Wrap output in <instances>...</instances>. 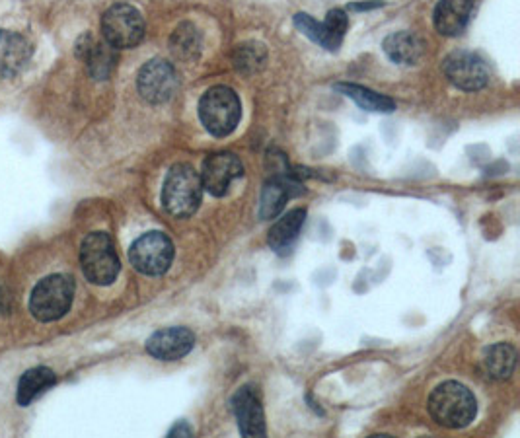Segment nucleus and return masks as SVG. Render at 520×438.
Here are the masks:
<instances>
[{"label": "nucleus", "mask_w": 520, "mask_h": 438, "mask_svg": "<svg viewBox=\"0 0 520 438\" xmlns=\"http://www.w3.org/2000/svg\"><path fill=\"white\" fill-rule=\"evenodd\" d=\"M429 413L437 425L445 429H466L478 415V402L474 394L458 382H443L429 398Z\"/></svg>", "instance_id": "obj_1"}, {"label": "nucleus", "mask_w": 520, "mask_h": 438, "mask_svg": "<svg viewBox=\"0 0 520 438\" xmlns=\"http://www.w3.org/2000/svg\"><path fill=\"white\" fill-rule=\"evenodd\" d=\"M203 183L191 164H176L170 168L162 185V207L174 219H187L197 213L203 201Z\"/></svg>", "instance_id": "obj_2"}, {"label": "nucleus", "mask_w": 520, "mask_h": 438, "mask_svg": "<svg viewBox=\"0 0 520 438\" xmlns=\"http://www.w3.org/2000/svg\"><path fill=\"white\" fill-rule=\"evenodd\" d=\"M75 300V281L71 275H49L41 279L30 296V312L32 316L43 322L61 320L73 306Z\"/></svg>", "instance_id": "obj_3"}, {"label": "nucleus", "mask_w": 520, "mask_h": 438, "mask_svg": "<svg viewBox=\"0 0 520 438\" xmlns=\"http://www.w3.org/2000/svg\"><path fill=\"white\" fill-rule=\"evenodd\" d=\"M199 117L213 137H228L242 117L240 98L228 86H213L199 100Z\"/></svg>", "instance_id": "obj_4"}, {"label": "nucleus", "mask_w": 520, "mask_h": 438, "mask_svg": "<svg viewBox=\"0 0 520 438\" xmlns=\"http://www.w3.org/2000/svg\"><path fill=\"white\" fill-rule=\"evenodd\" d=\"M80 265L84 277L98 287H108L119 275L121 263L113 240L106 232H92L80 246Z\"/></svg>", "instance_id": "obj_5"}, {"label": "nucleus", "mask_w": 520, "mask_h": 438, "mask_svg": "<svg viewBox=\"0 0 520 438\" xmlns=\"http://www.w3.org/2000/svg\"><path fill=\"white\" fill-rule=\"evenodd\" d=\"M102 34L115 49H133L145 37V20L131 4H113L102 16Z\"/></svg>", "instance_id": "obj_6"}, {"label": "nucleus", "mask_w": 520, "mask_h": 438, "mask_svg": "<svg viewBox=\"0 0 520 438\" xmlns=\"http://www.w3.org/2000/svg\"><path fill=\"white\" fill-rule=\"evenodd\" d=\"M129 259L139 273L160 277L174 261V244L164 232H147L131 244Z\"/></svg>", "instance_id": "obj_7"}, {"label": "nucleus", "mask_w": 520, "mask_h": 438, "mask_svg": "<svg viewBox=\"0 0 520 438\" xmlns=\"http://www.w3.org/2000/svg\"><path fill=\"white\" fill-rule=\"evenodd\" d=\"M137 88L141 98L149 104H166L178 92V74L170 63L162 59H152L139 71Z\"/></svg>", "instance_id": "obj_8"}, {"label": "nucleus", "mask_w": 520, "mask_h": 438, "mask_svg": "<svg viewBox=\"0 0 520 438\" xmlns=\"http://www.w3.org/2000/svg\"><path fill=\"white\" fill-rule=\"evenodd\" d=\"M445 76L458 90L478 92L487 86L489 71L480 55L472 51H454L443 63Z\"/></svg>", "instance_id": "obj_9"}, {"label": "nucleus", "mask_w": 520, "mask_h": 438, "mask_svg": "<svg viewBox=\"0 0 520 438\" xmlns=\"http://www.w3.org/2000/svg\"><path fill=\"white\" fill-rule=\"evenodd\" d=\"M295 26L298 32H302L304 36L314 39V43L322 45L328 51H337L343 43L345 32L349 28V18L343 10L335 8L330 10L324 22H316L312 16L308 14H297L295 16Z\"/></svg>", "instance_id": "obj_10"}, {"label": "nucleus", "mask_w": 520, "mask_h": 438, "mask_svg": "<svg viewBox=\"0 0 520 438\" xmlns=\"http://www.w3.org/2000/svg\"><path fill=\"white\" fill-rule=\"evenodd\" d=\"M242 174H244V166L236 154L217 152L203 162V170L199 176L205 191H209L215 197H223L228 193L232 182L242 178Z\"/></svg>", "instance_id": "obj_11"}, {"label": "nucleus", "mask_w": 520, "mask_h": 438, "mask_svg": "<svg viewBox=\"0 0 520 438\" xmlns=\"http://www.w3.org/2000/svg\"><path fill=\"white\" fill-rule=\"evenodd\" d=\"M195 335L187 328H166L152 333L147 341V353L158 361H180L191 353Z\"/></svg>", "instance_id": "obj_12"}, {"label": "nucleus", "mask_w": 520, "mask_h": 438, "mask_svg": "<svg viewBox=\"0 0 520 438\" xmlns=\"http://www.w3.org/2000/svg\"><path fill=\"white\" fill-rule=\"evenodd\" d=\"M117 49L112 47L106 39L98 41L96 37L86 34L76 43V57L86 63V69L92 78L106 80L113 73L117 65Z\"/></svg>", "instance_id": "obj_13"}, {"label": "nucleus", "mask_w": 520, "mask_h": 438, "mask_svg": "<svg viewBox=\"0 0 520 438\" xmlns=\"http://www.w3.org/2000/svg\"><path fill=\"white\" fill-rule=\"evenodd\" d=\"M238 429L244 437H265V415L258 392L252 386L240 388L232 398Z\"/></svg>", "instance_id": "obj_14"}, {"label": "nucleus", "mask_w": 520, "mask_h": 438, "mask_svg": "<svg viewBox=\"0 0 520 438\" xmlns=\"http://www.w3.org/2000/svg\"><path fill=\"white\" fill-rule=\"evenodd\" d=\"M30 41L16 32L0 30V80L22 73L32 61Z\"/></svg>", "instance_id": "obj_15"}, {"label": "nucleus", "mask_w": 520, "mask_h": 438, "mask_svg": "<svg viewBox=\"0 0 520 438\" xmlns=\"http://www.w3.org/2000/svg\"><path fill=\"white\" fill-rule=\"evenodd\" d=\"M474 0H439L433 22L441 36H460L472 16Z\"/></svg>", "instance_id": "obj_16"}, {"label": "nucleus", "mask_w": 520, "mask_h": 438, "mask_svg": "<svg viewBox=\"0 0 520 438\" xmlns=\"http://www.w3.org/2000/svg\"><path fill=\"white\" fill-rule=\"evenodd\" d=\"M295 174L291 176H271L261 191L260 217L263 220L275 219L285 209V203L300 193L295 182Z\"/></svg>", "instance_id": "obj_17"}, {"label": "nucleus", "mask_w": 520, "mask_h": 438, "mask_svg": "<svg viewBox=\"0 0 520 438\" xmlns=\"http://www.w3.org/2000/svg\"><path fill=\"white\" fill-rule=\"evenodd\" d=\"M382 47L390 61L406 67L417 65L425 53L423 39L413 32H396L384 39Z\"/></svg>", "instance_id": "obj_18"}, {"label": "nucleus", "mask_w": 520, "mask_h": 438, "mask_svg": "<svg viewBox=\"0 0 520 438\" xmlns=\"http://www.w3.org/2000/svg\"><path fill=\"white\" fill-rule=\"evenodd\" d=\"M517 359V349L511 343H495L483 351L480 365L487 378L507 380L517 368Z\"/></svg>", "instance_id": "obj_19"}, {"label": "nucleus", "mask_w": 520, "mask_h": 438, "mask_svg": "<svg viewBox=\"0 0 520 438\" xmlns=\"http://www.w3.org/2000/svg\"><path fill=\"white\" fill-rule=\"evenodd\" d=\"M57 382V376L51 368L47 366H36L24 372V376L18 382L16 390V402L22 407H28L34 400H38L43 392L53 388Z\"/></svg>", "instance_id": "obj_20"}, {"label": "nucleus", "mask_w": 520, "mask_h": 438, "mask_svg": "<svg viewBox=\"0 0 520 438\" xmlns=\"http://www.w3.org/2000/svg\"><path fill=\"white\" fill-rule=\"evenodd\" d=\"M304 220H306V209L289 211L283 219L271 226L269 236H267L269 246L279 254L287 252L293 246V242L297 240L298 232L304 226Z\"/></svg>", "instance_id": "obj_21"}, {"label": "nucleus", "mask_w": 520, "mask_h": 438, "mask_svg": "<svg viewBox=\"0 0 520 438\" xmlns=\"http://www.w3.org/2000/svg\"><path fill=\"white\" fill-rule=\"evenodd\" d=\"M335 90L341 92L343 96L351 98L361 110L374 111V113H392L396 110V104L392 98L382 96L371 88H365L359 84L341 82V84H335Z\"/></svg>", "instance_id": "obj_22"}, {"label": "nucleus", "mask_w": 520, "mask_h": 438, "mask_svg": "<svg viewBox=\"0 0 520 438\" xmlns=\"http://www.w3.org/2000/svg\"><path fill=\"white\" fill-rule=\"evenodd\" d=\"M267 59L265 47L261 43H244L234 51V67L244 74L258 73Z\"/></svg>", "instance_id": "obj_23"}, {"label": "nucleus", "mask_w": 520, "mask_h": 438, "mask_svg": "<svg viewBox=\"0 0 520 438\" xmlns=\"http://www.w3.org/2000/svg\"><path fill=\"white\" fill-rule=\"evenodd\" d=\"M170 45H172V51L176 57L191 59L197 55V51L201 47V37L193 24H182L180 28H176Z\"/></svg>", "instance_id": "obj_24"}, {"label": "nucleus", "mask_w": 520, "mask_h": 438, "mask_svg": "<svg viewBox=\"0 0 520 438\" xmlns=\"http://www.w3.org/2000/svg\"><path fill=\"white\" fill-rule=\"evenodd\" d=\"M191 435H193V429L187 425L186 421L176 423V425L170 429V433H168V437H191Z\"/></svg>", "instance_id": "obj_25"}, {"label": "nucleus", "mask_w": 520, "mask_h": 438, "mask_svg": "<svg viewBox=\"0 0 520 438\" xmlns=\"http://www.w3.org/2000/svg\"><path fill=\"white\" fill-rule=\"evenodd\" d=\"M376 6H382V2H367V4H351L349 8H351V10H371V8H376Z\"/></svg>", "instance_id": "obj_26"}]
</instances>
